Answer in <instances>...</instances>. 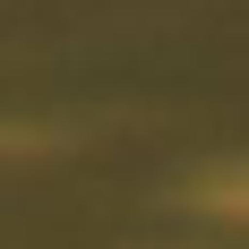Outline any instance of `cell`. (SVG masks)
<instances>
[{"label":"cell","mask_w":249,"mask_h":249,"mask_svg":"<svg viewBox=\"0 0 249 249\" xmlns=\"http://www.w3.org/2000/svg\"><path fill=\"white\" fill-rule=\"evenodd\" d=\"M215 198H224V206H241V215H249V172H241V180H215Z\"/></svg>","instance_id":"obj_1"}]
</instances>
